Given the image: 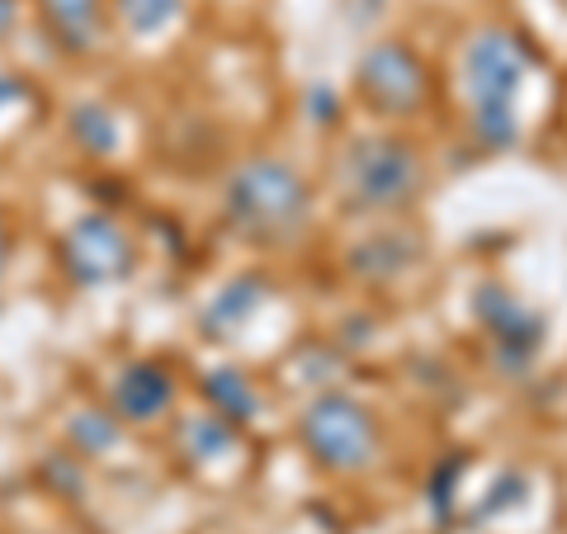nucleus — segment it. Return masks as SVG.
Returning <instances> with one entry per match:
<instances>
[{"label": "nucleus", "instance_id": "obj_1", "mask_svg": "<svg viewBox=\"0 0 567 534\" xmlns=\"http://www.w3.org/2000/svg\"><path fill=\"white\" fill-rule=\"evenodd\" d=\"M227 213H233L237 233L256 242H284L308 218V189L289 166L251 162L227 185Z\"/></svg>", "mask_w": 567, "mask_h": 534}, {"label": "nucleus", "instance_id": "obj_2", "mask_svg": "<svg viewBox=\"0 0 567 534\" xmlns=\"http://www.w3.org/2000/svg\"><path fill=\"white\" fill-rule=\"evenodd\" d=\"M525 43L511 33H477L468 48V100L477 110V133L487 142H511L516 137V114H511V95L525 76Z\"/></svg>", "mask_w": 567, "mask_h": 534}, {"label": "nucleus", "instance_id": "obj_3", "mask_svg": "<svg viewBox=\"0 0 567 534\" xmlns=\"http://www.w3.org/2000/svg\"><path fill=\"white\" fill-rule=\"evenodd\" d=\"M303 435H308V450L322 459L327 469H364L379 450V431H374V417L364 407H354L346 398H327L317 402L308 421H303Z\"/></svg>", "mask_w": 567, "mask_h": 534}, {"label": "nucleus", "instance_id": "obj_4", "mask_svg": "<svg viewBox=\"0 0 567 534\" xmlns=\"http://www.w3.org/2000/svg\"><path fill=\"white\" fill-rule=\"evenodd\" d=\"M416 189V156L402 142H369L350 156V194L364 208H393Z\"/></svg>", "mask_w": 567, "mask_h": 534}, {"label": "nucleus", "instance_id": "obj_5", "mask_svg": "<svg viewBox=\"0 0 567 534\" xmlns=\"http://www.w3.org/2000/svg\"><path fill=\"white\" fill-rule=\"evenodd\" d=\"M360 85L364 95L379 104V110H416L421 95H425V71L412 58V48H374L360 66Z\"/></svg>", "mask_w": 567, "mask_h": 534}, {"label": "nucleus", "instance_id": "obj_6", "mask_svg": "<svg viewBox=\"0 0 567 534\" xmlns=\"http://www.w3.org/2000/svg\"><path fill=\"white\" fill-rule=\"evenodd\" d=\"M43 20L66 52H91L100 43L104 0H39Z\"/></svg>", "mask_w": 567, "mask_h": 534}, {"label": "nucleus", "instance_id": "obj_7", "mask_svg": "<svg viewBox=\"0 0 567 534\" xmlns=\"http://www.w3.org/2000/svg\"><path fill=\"white\" fill-rule=\"evenodd\" d=\"M123 256L128 246L114 233L110 223H81L76 237H71V265L85 275V279H110L123 270Z\"/></svg>", "mask_w": 567, "mask_h": 534}, {"label": "nucleus", "instance_id": "obj_8", "mask_svg": "<svg viewBox=\"0 0 567 534\" xmlns=\"http://www.w3.org/2000/svg\"><path fill=\"white\" fill-rule=\"evenodd\" d=\"M166 402H171V379L162 369H152V364L128 369V379H123V388H118V407H123V412L137 417V421H147V417L162 412Z\"/></svg>", "mask_w": 567, "mask_h": 534}, {"label": "nucleus", "instance_id": "obj_9", "mask_svg": "<svg viewBox=\"0 0 567 534\" xmlns=\"http://www.w3.org/2000/svg\"><path fill=\"white\" fill-rule=\"evenodd\" d=\"M114 6L137 33H156L162 24H171L175 14H181V0H114Z\"/></svg>", "mask_w": 567, "mask_h": 534}, {"label": "nucleus", "instance_id": "obj_10", "mask_svg": "<svg viewBox=\"0 0 567 534\" xmlns=\"http://www.w3.org/2000/svg\"><path fill=\"white\" fill-rule=\"evenodd\" d=\"M14 10H20V0H0V33L14 24Z\"/></svg>", "mask_w": 567, "mask_h": 534}]
</instances>
